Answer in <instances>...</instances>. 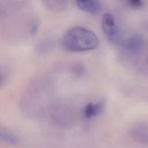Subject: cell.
Listing matches in <instances>:
<instances>
[{
    "instance_id": "1",
    "label": "cell",
    "mask_w": 148,
    "mask_h": 148,
    "mask_svg": "<svg viewBox=\"0 0 148 148\" xmlns=\"http://www.w3.org/2000/svg\"><path fill=\"white\" fill-rule=\"evenodd\" d=\"M99 42L91 31L82 27L69 29L61 39L62 48L68 52H81L95 49Z\"/></svg>"
},
{
    "instance_id": "2",
    "label": "cell",
    "mask_w": 148,
    "mask_h": 148,
    "mask_svg": "<svg viewBox=\"0 0 148 148\" xmlns=\"http://www.w3.org/2000/svg\"><path fill=\"white\" fill-rule=\"evenodd\" d=\"M102 28L105 35L109 39L115 40L117 38L119 31L112 14L109 13L103 14L102 21Z\"/></svg>"
},
{
    "instance_id": "3",
    "label": "cell",
    "mask_w": 148,
    "mask_h": 148,
    "mask_svg": "<svg viewBox=\"0 0 148 148\" xmlns=\"http://www.w3.org/2000/svg\"><path fill=\"white\" fill-rule=\"evenodd\" d=\"M76 2L80 10L91 14L97 13L100 8L98 0H76Z\"/></svg>"
},
{
    "instance_id": "4",
    "label": "cell",
    "mask_w": 148,
    "mask_h": 148,
    "mask_svg": "<svg viewBox=\"0 0 148 148\" xmlns=\"http://www.w3.org/2000/svg\"><path fill=\"white\" fill-rule=\"evenodd\" d=\"M103 104L99 102L96 103H90L85 108L84 115L87 118H90L98 114L102 110Z\"/></svg>"
},
{
    "instance_id": "5",
    "label": "cell",
    "mask_w": 148,
    "mask_h": 148,
    "mask_svg": "<svg viewBox=\"0 0 148 148\" xmlns=\"http://www.w3.org/2000/svg\"><path fill=\"white\" fill-rule=\"evenodd\" d=\"M0 138L2 139H4L6 141L10 142H12V143L15 142V139L13 136H11L10 135H8V134H5L1 133L0 134Z\"/></svg>"
},
{
    "instance_id": "6",
    "label": "cell",
    "mask_w": 148,
    "mask_h": 148,
    "mask_svg": "<svg viewBox=\"0 0 148 148\" xmlns=\"http://www.w3.org/2000/svg\"><path fill=\"white\" fill-rule=\"evenodd\" d=\"M130 5L134 8H139L141 6V0H128Z\"/></svg>"
},
{
    "instance_id": "7",
    "label": "cell",
    "mask_w": 148,
    "mask_h": 148,
    "mask_svg": "<svg viewBox=\"0 0 148 148\" xmlns=\"http://www.w3.org/2000/svg\"><path fill=\"white\" fill-rule=\"evenodd\" d=\"M0 82H1V77H0Z\"/></svg>"
}]
</instances>
